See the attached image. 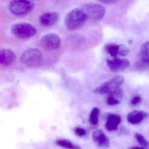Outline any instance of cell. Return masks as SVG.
<instances>
[{
	"instance_id": "6da1fadb",
	"label": "cell",
	"mask_w": 149,
	"mask_h": 149,
	"mask_svg": "<svg viewBox=\"0 0 149 149\" xmlns=\"http://www.w3.org/2000/svg\"><path fill=\"white\" fill-rule=\"evenodd\" d=\"M88 19L81 8H76L67 13L64 18L66 27L70 30H74L83 26Z\"/></svg>"
},
{
	"instance_id": "7a4b0ae2",
	"label": "cell",
	"mask_w": 149,
	"mask_h": 149,
	"mask_svg": "<svg viewBox=\"0 0 149 149\" xmlns=\"http://www.w3.org/2000/svg\"><path fill=\"white\" fill-rule=\"evenodd\" d=\"M22 64L28 67H36L43 63V56L42 52L35 48L26 50L23 52L20 58Z\"/></svg>"
},
{
	"instance_id": "3957f363",
	"label": "cell",
	"mask_w": 149,
	"mask_h": 149,
	"mask_svg": "<svg viewBox=\"0 0 149 149\" xmlns=\"http://www.w3.org/2000/svg\"><path fill=\"white\" fill-rule=\"evenodd\" d=\"M12 34L17 38L27 39L35 36L37 30L33 25L25 22L17 23L11 27Z\"/></svg>"
},
{
	"instance_id": "277c9868",
	"label": "cell",
	"mask_w": 149,
	"mask_h": 149,
	"mask_svg": "<svg viewBox=\"0 0 149 149\" xmlns=\"http://www.w3.org/2000/svg\"><path fill=\"white\" fill-rule=\"evenodd\" d=\"M124 81V78L122 76L120 75L115 76L101 84L93 90V93L99 95L109 94L119 88Z\"/></svg>"
},
{
	"instance_id": "5b68a950",
	"label": "cell",
	"mask_w": 149,
	"mask_h": 149,
	"mask_svg": "<svg viewBox=\"0 0 149 149\" xmlns=\"http://www.w3.org/2000/svg\"><path fill=\"white\" fill-rule=\"evenodd\" d=\"M34 4L29 0H12L9 5L10 12L15 15H26L31 11Z\"/></svg>"
},
{
	"instance_id": "8992f818",
	"label": "cell",
	"mask_w": 149,
	"mask_h": 149,
	"mask_svg": "<svg viewBox=\"0 0 149 149\" xmlns=\"http://www.w3.org/2000/svg\"><path fill=\"white\" fill-rule=\"evenodd\" d=\"M81 8L86 14L88 19L94 20H101L104 17L106 11L104 6L93 3H85Z\"/></svg>"
},
{
	"instance_id": "52a82bcc",
	"label": "cell",
	"mask_w": 149,
	"mask_h": 149,
	"mask_svg": "<svg viewBox=\"0 0 149 149\" xmlns=\"http://www.w3.org/2000/svg\"><path fill=\"white\" fill-rule=\"evenodd\" d=\"M40 43L43 48L49 50L58 49L61 45V40L55 33H49L43 36L40 40Z\"/></svg>"
},
{
	"instance_id": "ba28073f",
	"label": "cell",
	"mask_w": 149,
	"mask_h": 149,
	"mask_svg": "<svg viewBox=\"0 0 149 149\" xmlns=\"http://www.w3.org/2000/svg\"><path fill=\"white\" fill-rule=\"evenodd\" d=\"M107 65L109 69L113 72H119L124 70L130 65V62L126 58H114L106 60Z\"/></svg>"
},
{
	"instance_id": "9c48e42d",
	"label": "cell",
	"mask_w": 149,
	"mask_h": 149,
	"mask_svg": "<svg viewBox=\"0 0 149 149\" xmlns=\"http://www.w3.org/2000/svg\"><path fill=\"white\" fill-rule=\"evenodd\" d=\"M59 19V15L57 12H48L40 16L38 21L43 27H50L54 25Z\"/></svg>"
},
{
	"instance_id": "30bf717a",
	"label": "cell",
	"mask_w": 149,
	"mask_h": 149,
	"mask_svg": "<svg viewBox=\"0 0 149 149\" xmlns=\"http://www.w3.org/2000/svg\"><path fill=\"white\" fill-rule=\"evenodd\" d=\"M92 138L94 141L101 148H107L110 147L109 140L102 130H95L93 133Z\"/></svg>"
},
{
	"instance_id": "8fae6325",
	"label": "cell",
	"mask_w": 149,
	"mask_h": 149,
	"mask_svg": "<svg viewBox=\"0 0 149 149\" xmlns=\"http://www.w3.org/2000/svg\"><path fill=\"white\" fill-rule=\"evenodd\" d=\"M148 116L149 114L147 112L136 110L129 113L127 119L128 121L131 124H137L148 118Z\"/></svg>"
},
{
	"instance_id": "7c38bea8",
	"label": "cell",
	"mask_w": 149,
	"mask_h": 149,
	"mask_svg": "<svg viewBox=\"0 0 149 149\" xmlns=\"http://www.w3.org/2000/svg\"><path fill=\"white\" fill-rule=\"evenodd\" d=\"M15 59V53L10 49H3L0 52V63L3 65H10Z\"/></svg>"
},
{
	"instance_id": "4fadbf2b",
	"label": "cell",
	"mask_w": 149,
	"mask_h": 149,
	"mask_svg": "<svg viewBox=\"0 0 149 149\" xmlns=\"http://www.w3.org/2000/svg\"><path fill=\"white\" fill-rule=\"evenodd\" d=\"M121 118L119 115L111 113L108 115L105 127L109 131L116 130L120 123Z\"/></svg>"
},
{
	"instance_id": "5bb4252c",
	"label": "cell",
	"mask_w": 149,
	"mask_h": 149,
	"mask_svg": "<svg viewBox=\"0 0 149 149\" xmlns=\"http://www.w3.org/2000/svg\"><path fill=\"white\" fill-rule=\"evenodd\" d=\"M57 146L66 149H82L78 144H74L71 141L65 139H58L55 142Z\"/></svg>"
},
{
	"instance_id": "9a60e30c",
	"label": "cell",
	"mask_w": 149,
	"mask_h": 149,
	"mask_svg": "<svg viewBox=\"0 0 149 149\" xmlns=\"http://www.w3.org/2000/svg\"><path fill=\"white\" fill-rule=\"evenodd\" d=\"M119 45L115 43H110L105 46V51L107 53L114 58L117 57L119 52Z\"/></svg>"
},
{
	"instance_id": "2e32d148",
	"label": "cell",
	"mask_w": 149,
	"mask_h": 149,
	"mask_svg": "<svg viewBox=\"0 0 149 149\" xmlns=\"http://www.w3.org/2000/svg\"><path fill=\"white\" fill-rule=\"evenodd\" d=\"M100 113L99 109L94 107L92 109L90 115V122L91 124L96 125L99 122V116Z\"/></svg>"
},
{
	"instance_id": "e0dca14e",
	"label": "cell",
	"mask_w": 149,
	"mask_h": 149,
	"mask_svg": "<svg viewBox=\"0 0 149 149\" xmlns=\"http://www.w3.org/2000/svg\"><path fill=\"white\" fill-rule=\"evenodd\" d=\"M135 137L137 141L143 149H146L148 146V142L147 141L145 137L139 133H136L135 134Z\"/></svg>"
},
{
	"instance_id": "ac0fdd59",
	"label": "cell",
	"mask_w": 149,
	"mask_h": 149,
	"mask_svg": "<svg viewBox=\"0 0 149 149\" xmlns=\"http://www.w3.org/2000/svg\"><path fill=\"white\" fill-rule=\"evenodd\" d=\"M109 96H112L116 99H122L123 97V91L122 88L120 87L113 92L108 94Z\"/></svg>"
},
{
	"instance_id": "d6986e66",
	"label": "cell",
	"mask_w": 149,
	"mask_h": 149,
	"mask_svg": "<svg viewBox=\"0 0 149 149\" xmlns=\"http://www.w3.org/2000/svg\"><path fill=\"white\" fill-rule=\"evenodd\" d=\"M73 133L78 137H83L86 134L85 129L80 127H77L73 129Z\"/></svg>"
},
{
	"instance_id": "ffe728a7",
	"label": "cell",
	"mask_w": 149,
	"mask_h": 149,
	"mask_svg": "<svg viewBox=\"0 0 149 149\" xmlns=\"http://www.w3.org/2000/svg\"><path fill=\"white\" fill-rule=\"evenodd\" d=\"M129 52V49L126 45H119L118 55L122 56H125L128 55Z\"/></svg>"
},
{
	"instance_id": "44dd1931",
	"label": "cell",
	"mask_w": 149,
	"mask_h": 149,
	"mask_svg": "<svg viewBox=\"0 0 149 149\" xmlns=\"http://www.w3.org/2000/svg\"><path fill=\"white\" fill-rule=\"evenodd\" d=\"M141 60L149 67V52L141 51Z\"/></svg>"
},
{
	"instance_id": "7402d4cb",
	"label": "cell",
	"mask_w": 149,
	"mask_h": 149,
	"mask_svg": "<svg viewBox=\"0 0 149 149\" xmlns=\"http://www.w3.org/2000/svg\"><path fill=\"white\" fill-rule=\"evenodd\" d=\"M106 102L110 106H115V105L120 104V102L118 99H115L112 96H109L107 99Z\"/></svg>"
},
{
	"instance_id": "603a6c76",
	"label": "cell",
	"mask_w": 149,
	"mask_h": 149,
	"mask_svg": "<svg viewBox=\"0 0 149 149\" xmlns=\"http://www.w3.org/2000/svg\"><path fill=\"white\" fill-rule=\"evenodd\" d=\"M142 98L141 95H136L134 96L131 100V104L133 106H136L141 103Z\"/></svg>"
},
{
	"instance_id": "cb8c5ba5",
	"label": "cell",
	"mask_w": 149,
	"mask_h": 149,
	"mask_svg": "<svg viewBox=\"0 0 149 149\" xmlns=\"http://www.w3.org/2000/svg\"><path fill=\"white\" fill-rule=\"evenodd\" d=\"M98 1L105 4H111L115 3L119 0H98Z\"/></svg>"
},
{
	"instance_id": "d4e9b609",
	"label": "cell",
	"mask_w": 149,
	"mask_h": 149,
	"mask_svg": "<svg viewBox=\"0 0 149 149\" xmlns=\"http://www.w3.org/2000/svg\"><path fill=\"white\" fill-rule=\"evenodd\" d=\"M141 50L149 52V42L144 43L142 45L141 47Z\"/></svg>"
},
{
	"instance_id": "484cf974",
	"label": "cell",
	"mask_w": 149,
	"mask_h": 149,
	"mask_svg": "<svg viewBox=\"0 0 149 149\" xmlns=\"http://www.w3.org/2000/svg\"><path fill=\"white\" fill-rule=\"evenodd\" d=\"M130 149H144L143 148H139V147H134Z\"/></svg>"
}]
</instances>
